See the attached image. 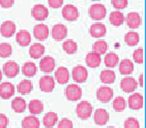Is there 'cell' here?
Segmentation results:
<instances>
[{"label":"cell","mask_w":146,"mask_h":128,"mask_svg":"<svg viewBox=\"0 0 146 128\" xmlns=\"http://www.w3.org/2000/svg\"><path fill=\"white\" fill-rule=\"evenodd\" d=\"M2 81V70L0 69V82Z\"/></svg>","instance_id":"47"},{"label":"cell","mask_w":146,"mask_h":128,"mask_svg":"<svg viewBox=\"0 0 146 128\" xmlns=\"http://www.w3.org/2000/svg\"><path fill=\"white\" fill-rule=\"evenodd\" d=\"M92 1H99V0H92Z\"/></svg>","instance_id":"49"},{"label":"cell","mask_w":146,"mask_h":128,"mask_svg":"<svg viewBox=\"0 0 146 128\" xmlns=\"http://www.w3.org/2000/svg\"><path fill=\"white\" fill-rule=\"evenodd\" d=\"M69 78H70V75H69V71L66 67L60 66L55 70L54 79L59 84H66L69 81Z\"/></svg>","instance_id":"20"},{"label":"cell","mask_w":146,"mask_h":128,"mask_svg":"<svg viewBox=\"0 0 146 128\" xmlns=\"http://www.w3.org/2000/svg\"><path fill=\"white\" fill-rule=\"evenodd\" d=\"M90 35H91L93 38H102L106 35L107 32V29L106 26L101 22H96L90 26L89 29Z\"/></svg>","instance_id":"18"},{"label":"cell","mask_w":146,"mask_h":128,"mask_svg":"<svg viewBox=\"0 0 146 128\" xmlns=\"http://www.w3.org/2000/svg\"><path fill=\"white\" fill-rule=\"evenodd\" d=\"M63 2L64 0H48V5L51 7V8H60L63 5Z\"/></svg>","instance_id":"43"},{"label":"cell","mask_w":146,"mask_h":128,"mask_svg":"<svg viewBox=\"0 0 146 128\" xmlns=\"http://www.w3.org/2000/svg\"><path fill=\"white\" fill-rule=\"evenodd\" d=\"M11 108L16 113H22L26 110V101L22 97H15L11 102Z\"/></svg>","instance_id":"26"},{"label":"cell","mask_w":146,"mask_h":128,"mask_svg":"<svg viewBox=\"0 0 146 128\" xmlns=\"http://www.w3.org/2000/svg\"><path fill=\"white\" fill-rule=\"evenodd\" d=\"M106 128H116V127H114V126H108V127H106Z\"/></svg>","instance_id":"48"},{"label":"cell","mask_w":146,"mask_h":128,"mask_svg":"<svg viewBox=\"0 0 146 128\" xmlns=\"http://www.w3.org/2000/svg\"><path fill=\"white\" fill-rule=\"evenodd\" d=\"M124 128H140V123L135 117H128L124 121Z\"/></svg>","instance_id":"40"},{"label":"cell","mask_w":146,"mask_h":128,"mask_svg":"<svg viewBox=\"0 0 146 128\" xmlns=\"http://www.w3.org/2000/svg\"><path fill=\"white\" fill-rule=\"evenodd\" d=\"M143 77H144L143 74H140V75H139V79H138L137 84H139L140 87H143V86H144V84H143Z\"/></svg>","instance_id":"46"},{"label":"cell","mask_w":146,"mask_h":128,"mask_svg":"<svg viewBox=\"0 0 146 128\" xmlns=\"http://www.w3.org/2000/svg\"><path fill=\"white\" fill-rule=\"evenodd\" d=\"M104 63H105L106 67L108 68H114L118 65L119 63V56L114 52H109L106 54L104 58Z\"/></svg>","instance_id":"32"},{"label":"cell","mask_w":146,"mask_h":128,"mask_svg":"<svg viewBox=\"0 0 146 128\" xmlns=\"http://www.w3.org/2000/svg\"><path fill=\"white\" fill-rule=\"evenodd\" d=\"M124 20H125V17H124L123 13L120 10H116L110 13L109 21L113 26H116V27L121 26L124 23Z\"/></svg>","instance_id":"27"},{"label":"cell","mask_w":146,"mask_h":128,"mask_svg":"<svg viewBox=\"0 0 146 128\" xmlns=\"http://www.w3.org/2000/svg\"><path fill=\"white\" fill-rule=\"evenodd\" d=\"M109 113L104 108H98L94 112V122L99 126H104L109 121Z\"/></svg>","instance_id":"15"},{"label":"cell","mask_w":146,"mask_h":128,"mask_svg":"<svg viewBox=\"0 0 146 128\" xmlns=\"http://www.w3.org/2000/svg\"><path fill=\"white\" fill-rule=\"evenodd\" d=\"M58 125L57 128H73V123L68 118H62L59 122H57Z\"/></svg>","instance_id":"42"},{"label":"cell","mask_w":146,"mask_h":128,"mask_svg":"<svg viewBox=\"0 0 146 128\" xmlns=\"http://www.w3.org/2000/svg\"><path fill=\"white\" fill-rule=\"evenodd\" d=\"M65 96L69 101H78L82 96V89L77 84H69L65 89Z\"/></svg>","instance_id":"3"},{"label":"cell","mask_w":146,"mask_h":128,"mask_svg":"<svg viewBox=\"0 0 146 128\" xmlns=\"http://www.w3.org/2000/svg\"><path fill=\"white\" fill-rule=\"evenodd\" d=\"M133 60L135 63L137 64H142L144 62V51H143V48H137L134 50L133 54Z\"/></svg>","instance_id":"39"},{"label":"cell","mask_w":146,"mask_h":128,"mask_svg":"<svg viewBox=\"0 0 146 128\" xmlns=\"http://www.w3.org/2000/svg\"><path fill=\"white\" fill-rule=\"evenodd\" d=\"M93 112V107L88 101H80L76 106V114L82 120L90 118Z\"/></svg>","instance_id":"1"},{"label":"cell","mask_w":146,"mask_h":128,"mask_svg":"<svg viewBox=\"0 0 146 128\" xmlns=\"http://www.w3.org/2000/svg\"><path fill=\"white\" fill-rule=\"evenodd\" d=\"M67 27L65 25L61 24H55L54 26L52 27V30H51V36L54 40L56 41H61V40H64L67 36Z\"/></svg>","instance_id":"10"},{"label":"cell","mask_w":146,"mask_h":128,"mask_svg":"<svg viewBox=\"0 0 146 128\" xmlns=\"http://www.w3.org/2000/svg\"><path fill=\"white\" fill-rule=\"evenodd\" d=\"M49 11L44 5L36 4L31 9V16L37 21H44L48 17Z\"/></svg>","instance_id":"5"},{"label":"cell","mask_w":146,"mask_h":128,"mask_svg":"<svg viewBox=\"0 0 146 128\" xmlns=\"http://www.w3.org/2000/svg\"><path fill=\"white\" fill-rule=\"evenodd\" d=\"M43 125L46 128H52L58 122V115L55 112L50 111L48 113H46L43 117Z\"/></svg>","instance_id":"25"},{"label":"cell","mask_w":146,"mask_h":128,"mask_svg":"<svg viewBox=\"0 0 146 128\" xmlns=\"http://www.w3.org/2000/svg\"><path fill=\"white\" fill-rule=\"evenodd\" d=\"M88 12H89L90 17L93 20L99 21L105 18L107 10H106V7L103 4H101V3H95V4H92L90 6Z\"/></svg>","instance_id":"2"},{"label":"cell","mask_w":146,"mask_h":128,"mask_svg":"<svg viewBox=\"0 0 146 128\" xmlns=\"http://www.w3.org/2000/svg\"><path fill=\"white\" fill-rule=\"evenodd\" d=\"M126 100L124 99L122 96H118V97L114 98L113 100V103H112V106H113V109L117 112H120V111H123L124 109L126 108Z\"/></svg>","instance_id":"37"},{"label":"cell","mask_w":146,"mask_h":128,"mask_svg":"<svg viewBox=\"0 0 146 128\" xmlns=\"http://www.w3.org/2000/svg\"><path fill=\"white\" fill-rule=\"evenodd\" d=\"M62 48L67 54H74V53L77 52L78 45L72 39H68V40H65L62 44Z\"/></svg>","instance_id":"36"},{"label":"cell","mask_w":146,"mask_h":128,"mask_svg":"<svg viewBox=\"0 0 146 128\" xmlns=\"http://www.w3.org/2000/svg\"><path fill=\"white\" fill-rule=\"evenodd\" d=\"M33 89V84L30 80L25 79L19 82V84L17 85V91L18 93H20L21 95H26L29 94Z\"/></svg>","instance_id":"30"},{"label":"cell","mask_w":146,"mask_h":128,"mask_svg":"<svg viewBox=\"0 0 146 128\" xmlns=\"http://www.w3.org/2000/svg\"><path fill=\"white\" fill-rule=\"evenodd\" d=\"M43 103L42 101H40L39 99H33L29 102L28 104V109L32 115H37V114H40L43 111Z\"/></svg>","instance_id":"31"},{"label":"cell","mask_w":146,"mask_h":128,"mask_svg":"<svg viewBox=\"0 0 146 128\" xmlns=\"http://www.w3.org/2000/svg\"><path fill=\"white\" fill-rule=\"evenodd\" d=\"M72 78L76 83H84L88 78V71L84 66L77 65L72 70Z\"/></svg>","instance_id":"6"},{"label":"cell","mask_w":146,"mask_h":128,"mask_svg":"<svg viewBox=\"0 0 146 128\" xmlns=\"http://www.w3.org/2000/svg\"><path fill=\"white\" fill-rule=\"evenodd\" d=\"M33 35L39 41L46 40L49 37V28L45 24H36L33 27Z\"/></svg>","instance_id":"14"},{"label":"cell","mask_w":146,"mask_h":128,"mask_svg":"<svg viewBox=\"0 0 146 128\" xmlns=\"http://www.w3.org/2000/svg\"><path fill=\"white\" fill-rule=\"evenodd\" d=\"M45 53V47L41 43L36 42L32 44L29 48V55L33 59H39L40 57L43 56Z\"/></svg>","instance_id":"23"},{"label":"cell","mask_w":146,"mask_h":128,"mask_svg":"<svg viewBox=\"0 0 146 128\" xmlns=\"http://www.w3.org/2000/svg\"><path fill=\"white\" fill-rule=\"evenodd\" d=\"M39 87L40 90L45 93H50L54 90L55 88V79L53 76L51 75H46L42 76L39 80Z\"/></svg>","instance_id":"4"},{"label":"cell","mask_w":146,"mask_h":128,"mask_svg":"<svg viewBox=\"0 0 146 128\" xmlns=\"http://www.w3.org/2000/svg\"><path fill=\"white\" fill-rule=\"evenodd\" d=\"M15 93V87L11 82H0V97L2 99H9Z\"/></svg>","instance_id":"13"},{"label":"cell","mask_w":146,"mask_h":128,"mask_svg":"<svg viewBox=\"0 0 146 128\" xmlns=\"http://www.w3.org/2000/svg\"><path fill=\"white\" fill-rule=\"evenodd\" d=\"M138 84L133 77H125L120 82V87L125 93H132L136 90Z\"/></svg>","instance_id":"19"},{"label":"cell","mask_w":146,"mask_h":128,"mask_svg":"<svg viewBox=\"0 0 146 128\" xmlns=\"http://www.w3.org/2000/svg\"><path fill=\"white\" fill-rule=\"evenodd\" d=\"M114 92L113 89L108 86H101L100 88H98L97 92H96V97L102 103H107L110 100L113 98Z\"/></svg>","instance_id":"8"},{"label":"cell","mask_w":146,"mask_h":128,"mask_svg":"<svg viewBox=\"0 0 146 128\" xmlns=\"http://www.w3.org/2000/svg\"><path fill=\"white\" fill-rule=\"evenodd\" d=\"M116 79L115 72L111 69H105L102 70L100 73V80L104 84H112L114 83Z\"/></svg>","instance_id":"29"},{"label":"cell","mask_w":146,"mask_h":128,"mask_svg":"<svg viewBox=\"0 0 146 128\" xmlns=\"http://www.w3.org/2000/svg\"><path fill=\"white\" fill-rule=\"evenodd\" d=\"M62 16L67 21H75L79 16V11L77 7L72 4H67L62 8Z\"/></svg>","instance_id":"7"},{"label":"cell","mask_w":146,"mask_h":128,"mask_svg":"<svg viewBox=\"0 0 146 128\" xmlns=\"http://www.w3.org/2000/svg\"><path fill=\"white\" fill-rule=\"evenodd\" d=\"M16 42L20 45L21 47H26L30 44L31 42V35L27 30H19L16 32Z\"/></svg>","instance_id":"22"},{"label":"cell","mask_w":146,"mask_h":128,"mask_svg":"<svg viewBox=\"0 0 146 128\" xmlns=\"http://www.w3.org/2000/svg\"><path fill=\"white\" fill-rule=\"evenodd\" d=\"M101 55L97 54L95 52H89L86 55L85 62L87 64L88 67L90 68H97L99 67V65L101 64Z\"/></svg>","instance_id":"21"},{"label":"cell","mask_w":146,"mask_h":128,"mask_svg":"<svg viewBox=\"0 0 146 128\" xmlns=\"http://www.w3.org/2000/svg\"><path fill=\"white\" fill-rule=\"evenodd\" d=\"M9 119L5 114L0 113V128H6L8 126Z\"/></svg>","instance_id":"44"},{"label":"cell","mask_w":146,"mask_h":128,"mask_svg":"<svg viewBox=\"0 0 146 128\" xmlns=\"http://www.w3.org/2000/svg\"><path fill=\"white\" fill-rule=\"evenodd\" d=\"M139 34L135 31H130V32H127L124 36V41L125 43L128 45V46H136V45L139 43Z\"/></svg>","instance_id":"34"},{"label":"cell","mask_w":146,"mask_h":128,"mask_svg":"<svg viewBox=\"0 0 146 128\" xmlns=\"http://www.w3.org/2000/svg\"><path fill=\"white\" fill-rule=\"evenodd\" d=\"M22 73L26 77H33L37 73V67L34 64V62L29 61V62L24 63L22 66Z\"/></svg>","instance_id":"35"},{"label":"cell","mask_w":146,"mask_h":128,"mask_svg":"<svg viewBox=\"0 0 146 128\" xmlns=\"http://www.w3.org/2000/svg\"><path fill=\"white\" fill-rule=\"evenodd\" d=\"M128 106L132 110H139L143 107L144 99L140 93H133L128 98Z\"/></svg>","instance_id":"16"},{"label":"cell","mask_w":146,"mask_h":128,"mask_svg":"<svg viewBox=\"0 0 146 128\" xmlns=\"http://www.w3.org/2000/svg\"><path fill=\"white\" fill-rule=\"evenodd\" d=\"M124 21H125L127 26L130 29H137L142 23L141 16L137 12H129L127 14V16L125 17Z\"/></svg>","instance_id":"17"},{"label":"cell","mask_w":146,"mask_h":128,"mask_svg":"<svg viewBox=\"0 0 146 128\" xmlns=\"http://www.w3.org/2000/svg\"><path fill=\"white\" fill-rule=\"evenodd\" d=\"M119 71L123 75H129L133 72L134 70V64L130 59H123L119 63Z\"/></svg>","instance_id":"24"},{"label":"cell","mask_w":146,"mask_h":128,"mask_svg":"<svg viewBox=\"0 0 146 128\" xmlns=\"http://www.w3.org/2000/svg\"><path fill=\"white\" fill-rule=\"evenodd\" d=\"M108 49V44L105 40H97L92 45V51L99 55L106 54Z\"/></svg>","instance_id":"33"},{"label":"cell","mask_w":146,"mask_h":128,"mask_svg":"<svg viewBox=\"0 0 146 128\" xmlns=\"http://www.w3.org/2000/svg\"><path fill=\"white\" fill-rule=\"evenodd\" d=\"M55 59L51 56H45L39 62V68L42 72L48 74L50 72H52L55 69Z\"/></svg>","instance_id":"12"},{"label":"cell","mask_w":146,"mask_h":128,"mask_svg":"<svg viewBox=\"0 0 146 128\" xmlns=\"http://www.w3.org/2000/svg\"><path fill=\"white\" fill-rule=\"evenodd\" d=\"M111 3L113 7L117 10L125 9L128 5V0H111Z\"/></svg>","instance_id":"41"},{"label":"cell","mask_w":146,"mask_h":128,"mask_svg":"<svg viewBox=\"0 0 146 128\" xmlns=\"http://www.w3.org/2000/svg\"><path fill=\"white\" fill-rule=\"evenodd\" d=\"M0 33L5 38H10L16 33V25L13 21L6 20L1 24L0 27Z\"/></svg>","instance_id":"11"},{"label":"cell","mask_w":146,"mask_h":128,"mask_svg":"<svg viewBox=\"0 0 146 128\" xmlns=\"http://www.w3.org/2000/svg\"><path fill=\"white\" fill-rule=\"evenodd\" d=\"M14 4V0H0V6L2 8H10Z\"/></svg>","instance_id":"45"},{"label":"cell","mask_w":146,"mask_h":128,"mask_svg":"<svg viewBox=\"0 0 146 128\" xmlns=\"http://www.w3.org/2000/svg\"><path fill=\"white\" fill-rule=\"evenodd\" d=\"M23 128H39L40 127V121L35 115H29L23 118L22 120Z\"/></svg>","instance_id":"28"},{"label":"cell","mask_w":146,"mask_h":128,"mask_svg":"<svg viewBox=\"0 0 146 128\" xmlns=\"http://www.w3.org/2000/svg\"><path fill=\"white\" fill-rule=\"evenodd\" d=\"M19 71H20V68H19V65L15 61H7L6 63H4L2 68V72L8 78L16 77L18 75Z\"/></svg>","instance_id":"9"},{"label":"cell","mask_w":146,"mask_h":128,"mask_svg":"<svg viewBox=\"0 0 146 128\" xmlns=\"http://www.w3.org/2000/svg\"><path fill=\"white\" fill-rule=\"evenodd\" d=\"M12 54V47L9 43L3 42L0 43V57L6 58Z\"/></svg>","instance_id":"38"}]
</instances>
